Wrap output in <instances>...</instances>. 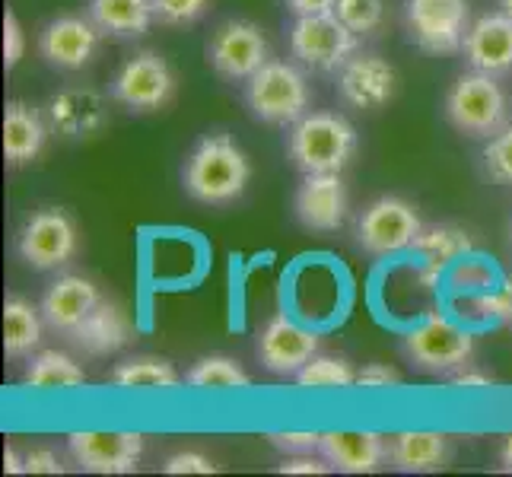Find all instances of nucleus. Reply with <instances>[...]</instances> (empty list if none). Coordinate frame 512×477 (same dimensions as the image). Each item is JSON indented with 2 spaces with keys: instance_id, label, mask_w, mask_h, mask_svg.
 Instances as JSON below:
<instances>
[{
  "instance_id": "1",
  "label": "nucleus",
  "mask_w": 512,
  "mask_h": 477,
  "mask_svg": "<svg viewBox=\"0 0 512 477\" xmlns=\"http://www.w3.org/2000/svg\"><path fill=\"white\" fill-rule=\"evenodd\" d=\"M252 182V163L229 134H207L188 153L182 166V185L188 198L210 207L239 201Z\"/></svg>"
},
{
  "instance_id": "2",
  "label": "nucleus",
  "mask_w": 512,
  "mask_h": 477,
  "mask_svg": "<svg viewBox=\"0 0 512 477\" xmlns=\"http://www.w3.org/2000/svg\"><path fill=\"white\" fill-rule=\"evenodd\" d=\"M353 153H357V128L338 112H306L290 125L287 156L303 175L344 172Z\"/></svg>"
},
{
  "instance_id": "3",
  "label": "nucleus",
  "mask_w": 512,
  "mask_h": 477,
  "mask_svg": "<svg viewBox=\"0 0 512 477\" xmlns=\"http://www.w3.org/2000/svg\"><path fill=\"white\" fill-rule=\"evenodd\" d=\"M446 121L465 137L490 140L509 125V99L497 77L468 70L446 93Z\"/></svg>"
},
{
  "instance_id": "4",
  "label": "nucleus",
  "mask_w": 512,
  "mask_h": 477,
  "mask_svg": "<svg viewBox=\"0 0 512 477\" xmlns=\"http://www.w3.org/2000/svg\"><path fill=\"white\" fill-rule=\"evenodd\" d=\"M245 105L264 125H296L312 105L309 80L296 64L268 61L245 80Z\"/></svg>"
},
{
  "instance_id": "5",
  "label": "nucleus",
  "mask_w": 512,
  "mask_h": 477,
  "mask_svg": "<svg viewBox=\"0 0 512 477\" xmlns=\"http://www.w3.org/2000/svg\"><path fill=\"white\" fill-rule=\"evenodd\" d=\"M80 252L77 220L64 207H39L16 233V255L32 271H61Z\"/></svg>"
},
{
  "instance_id": "6",
  "label": "nucleus",
  "mask_w": 512,
  "mask_h": 477,
  "mask_svg": "<svg viewBox=\"0 0 512 477\" xmlns=\"http://www.w3.org/2000/svg\"><path fill=\"white\" fill-rule=\"evenodd\" d=\"M360 35L350 32L334 13L296 16L290 26V55L312 74H341L357 55Z\"/></svg>"
},
{
  "instance_id": "7",
  "label": "nucleus",
  "mask_w": 512,
  "mask_h": 477,
  "mask_svg": "<svg viewBox=\"0 0 512 477\" xmlns=\"http://www.w3.org/2000/svg\"><path fill=\"white\" fill-rule=\"evenodd\" d=\"M404 350L417 369L433 376H452L462 366L471 363L474 357V338L462 328L449 322L446 315H427L423 322H417L408 338H404Z\"/></svg>"
},
{
  "instance_id": "8",
  "label": "nucleus",
  "mask_w": 512,
  "mask_h": 477,
  "mask_svg": "<svg viewBox=\"0 0 512 477\" xmlns=\"http://www.w3.org/2000/svg\"><path fill=\"white\" fill-rule=\"evenodd\" d=\"M423 223L417 207L395 194H385L369 204L357 220V245L373 258H388L414 249Z\"/></svg>"
},
{
  "instance_id": "9",
  "label": "nucleus",
  "mask_w": 512,
  "mask_h": 477,
  "mask_svg": "<svg viewBox=\"0 0 512 477\" xmlns=\"http://www.w3.org/2000/svg\"><path fill=\"white\" fill-rule=\"evenodd\" d=\"M109 93L128 112H160L175 99V70L156 51H140V55L128 58L118 67Z\"/></svg>"
},
{
  "instance_id": "10",
  "label": "nucleus",
  "mask_w": 512,
  "mask_h": 477,
  "mask_svg": "<svg viewBox=\"0 0 512 477\" xmlns=\"http://www.w3.org/2000/svg\"><path fill=\"white\" fill-rule=\"evenodd\" d=\"M207 61L217 77L229 83H245L271 61V48L261 26H255L252 20H226L210 32Z\"/></svg>"
},
{
  "instance_id": "11",
  "label": "nucleus",
  "mask_w": 512,
  "mask_h": 477,
  "mask_svg": "<svg viewBox=\"0 0 512 477\" xmlns=\"http://www.w3.org/2000/svg\"><path fill=\"white\" fill-rule=\"evenodd\" d=\"M411 39L430 55H455L471 29L468 0H404Z\"/></svg>"
},
{
  "instance_id": "12",
  "label": "nucleus",
  "mask_w": 512,
  "mask_h": 477,
  "mask_svg": "<svg viewBox=\"0 0 512 477\" xmlns=\"http://www.w3.org/2000/svg\"><path fill=\"white\" fill-rule=\"evenodd\" d=\"M70 458L93 474H131L144 458V436L131 430H74L67 436Z\"/></svg>"
},
{
  "instance_id": "13",
  "label": "nucleus",
  "mask_w": 512,
  "mask_h": 477,
  "mask_svg": "<svg viewBox=\"0 0 512 477\" xmlns=\"http://www.w3.org/2000/svg\"><path fill=\"white\" fill-rule=\"evenodd\" d=\"M296 220L312 233H338L350 214V194L341 172H309L296 188Z\"/></svg>"
},
{
  "instance_id": "14",
  "label": "nucleus",
  "mask_w": 512,
  "mask_h": 477,
  "mask_svg": "<svg viewBox=\"0 0 512 477\" xmlns=\"http://www.w3.org/2000/svg\"><path fill=\"white\" fill-rule=\"evenodd\" d=\"M102 39L90 16H58L39 32V55L55 70H83L99 55Z\"/></svg>"
},
{
  "instance_id": "15",
  "label": "nucleus",
  "mask_w": 512,
  "mask_h": 477,
  "mask_svg": "<svg viewBox=\"0 0 512 477\" xmlns=\"http://www.w3.org/2000/svg\"><path fill=\"white\" fill-rule=\"evenodd\" d=\"M398 70L379 55H353L338 74V93L344 105L357 112H379L395 99Z\"/></svg>"
},
{
  "instance_id": "16",
  "label": "nucleus",
  "mask_w": 512,
  "mask_h": 477,
  "mask_svg": "<svg viewBox=\"0 0 512 477\" xmlns=\"http://www.w3.org/2000/svg\"><path fill=\"white\" fill-rule=\"evenodd\" d=\"M315 353H319V334L287 315L271 318L258 334V360L277 376H296Z\"/></svg>"
},
{
  "instance_id": "17",
  "label": "nucleus",
  "mask_w": 512,
  "mask_h": 477,
  "mask_svg": "<svg viewBox=\"0 0 512 477\" xmlns=\"http://www.w3.org/2000/svg\"><path fill=\"white\" fill-rule=\"evenodd\" d=\"M102 303V293L90 277L83 274H61L42 296V315L45 325L58 334H74L86 315Z\"/></svg>"
},
{
  "instance_id": "18",
  "label": "nucleus",
  "mask_w": 512,
  "mask_h": 477,
  "mask_svg": "<svg viewBox=\"0 0 512 477\" xmlns=\"http://www.w3.org/2000/svg\"><path fill=\"white\" fill-rule=\"evenodd\" d=\"M51 121L48 112H42L39 105L23 102V99H13L7 102V112H4V159L7 166L20 169L35 163L45 147H48V137H51Z\"/></svg>"
},
{
  "instance_id": "19",
  "label": "nucleus",
  "mask_w": 512,
  "mask_h": 477,
  "mask_svg": "<svg viewBox=\"0 0 512 477\" xmlns=\"http://www.w3.org/2000/svg\"><path fill=\"white\" fill-rule=\"evenodd\" d=\"M465 61L471 70H481L490 77H503L512 70V16L487 13L481 20H474L465 35Z\"/></svg>"
},
{
  "instance_id": "20",
  "label": "nucleus",
  "mask_w": 512,
  "mask_h": 477,
  "mask_svg": "<svg viewBox=\"0 0 512 477\" xmlns=\"http://www.w3.org/2000/svg\"><path fill=\"white\" fill-rule=\"evenodd\" d=\"M48 121L67 140L96 137L109 125V105L90 86H70L48 102Z\"/></svg>"
},
{
  "instance_id": "21",
  "label": "nucleus",
  "mask_w": 512,
  "mask_h": 477,
  "mask_svg": "<svg viewBox=\"0 0 512 477\" xmlns=\"http://www.w3.org/2000/svg\"><path fill=\"white\" fill-rule=\"evenodd\" d=\"M420 261L414 268V277L420 280L423 290H433L458 258H465L471 252V239L465 229L458 226H423V233L417 236L414 249H411Z\"/></svg>"
},
{
  "instance_id": "22",
  "label": "nucleus",
  "mask_w": 512,
  "mask_h": 477,
  "mask_svg": "<svg viewBox=\"0 0 512 477\" xmlns=\"http://www.w3.org/2000/svg\"><path fill=\"white\" fill-rule=\"evenodd\" d=\"M452 443L436 430H401L388 436V465L404 474H427L446 468Z\"/></svg>"
},
{
  "instance_id": "23",
  "label": "nucleus",
  "mask_w": 512,
  "mask_h": 477,
  "mask_svg": "<svg viewBox=\"0 0 512 477\" xmlns=\"http://www.w3.org/2000/svg\"><path fill=\"white\" fill-rule=\"evenodd\" d=\"M328 462L344 474H373L388 462V439L379 433H322V449Z\"/></svg>"
},
{
  "instance_id": "24",
  "label": "nucleus",
  "mask_w": 512,
  "mask_h": 477,
  "mask_svg": "<svg viewBox=\"0 0 512 477\" xmlns=\"http://www.w3.org/2000/svg\"><path fill=\"white\" fill-rule=\"evenodd\" d=\"M77 350H83L86 357H109V353H118L131 341V322H128V312L121 309L118 303H102L86 315V322L70 334Z\"/></svg>"
},
{
  "instance_id": "25",
  "label": "nucleus",
  "mask_w": 512,
  "mask_h": 477,
  "mask_svg": "<svg viewBox=\"0 0 512 477\" xmlns=\"http://www.w3.org/2000/svg\"><path fill=\"white\" fill-rule=\"evenodd\" d=\"M86 16L105 39H140L156 23L153 0H90Z\"/></svg>"
},
{
  "instance_id": "26",
  "label": "nucleus",
  "mask_w": 512,
  "mask_h": 477,
  "mask_svg": "<svg viewBox=\"0 0 512 477\" xmlns=\"http://www.w3.org/2000/svg\"><path fill=\"white\" fill-rule=\"evenodd\" d=\"M45 315L42 306L35 309L26 296H7L4 303V350L7 357L20 360L32 357V350L42 344Z\"/></svg>"
},
{
  "instance_id": "27",
  "label": "nucleus",
  "mask_w": 512,
  "mask_h": 477,
  "mask_svg": "<svg viewBox=\"0 0 512 477\" xmlns=\"http://www.w3.org/2000/svg\"><path fill=\"white\" fill-rule=\"evenodd\" d=\"M23 382L29 388H39V392H51V388H77V385H83L86 373H83V366L74 357H67V353L42 350V353H35V357L29 360Z\"/></svg>"
},
{
  "instance_id": "28",
  "label": "nucleus",
  "mask_w": 512,
  "mask_h": 477,
  "mask_svg": "<svg viewBox=\"0 0 512 477\" xmlns=\"http://www.w3.org/2000/svg\"><path fill=\"white\" fill-rule=\"evenodd\" d=\"M109 382L118 388H179L182 376L169 360L163 357H128L115 363V369L109 373Z\"/></svg>"
},
{
  "instance_id": "29",
  "label": "nucleus",
  "mask_w": 512,
  "mask_h": 477,
  "mask_svg": "<svg viewBox=\"0 0 512 477\" xmlns=\"http://www.w3.org/2000/svg\"><path fill=\"white\" fill-rule=\"evenodd\" d=\"M185 385L201 388V392H233V388H249L252 376L245 373L239 360L210 353V357H201L188 366Z\"/></svg>"
},
{
  "instance_id": "30",
  "label": "nucleus",
  "mask_w": 512,
  "mask_h": 477,
  "mask_svg": "<svg viewBox=\"0 0 512 477\" xmlns=\"http://www.w3.org/2000/svg\"><path fill=\"white\" fill-rule=\"evenodd\" d=\"M299 388H347L357 385V373L344 357L331 353H315V357L293 376Z\"/></svg>"
},
{
  "instance_id": "31",
  "label": "nucleus",
  "mask_w": 512,
  "mask_h": 477,
  "mask_svg": "<svg viewBox=\"0 0 512 477\" xmlns=\"http://www.w3.org/2000/svg\"><path fill=\"white\" fill-rule=\"evenodd\" d=\"M334 16L363 39V35L379 32V26L385 23V0H338Z\"/></svg>"
},
{
  "instance_id": "32",
  "label": "nucleus",
  "mask_w": 512,
  "mask_h": 477,
  "mask_svg": "<svg viewBox=\"0 0 512 477\" xmlns=\"http://www.w3.org/2000/svg\"><path fill=\"white\" fill-rule=\"evenodd\" d=\"M484 169L493 182L512 188V125H506L500 134H493L484 147Z\"/></svg>"
},
{
  "instance_id": "33",
  "label": "nucleus",
  "mask_w": 512,
  "mask_h": 477,
  "mask_svg": "<svg viewBox=\"0 0 512 477\" xmlns=\"http://www.w3.org/2000/svg\"><path fill=\"white\" fill-rule=\"evenodd\" d=\"M471 312L487 318V322H500V325H512V280L500 290H484L471 299Z\"/></svg>"
},
{
  "instance_id": "34",
  "label": "nucleus",
  "mask_w": 512,
  "mask_h": 477,
  "mask_svg": "<svg viewBox=\"0 0 512 477\" xmlns=\"http://www.w3.org/2000/svg\"><path fill=\"white\" fill-rule=\"evenodd\" d=\"M210 0H153L156 23L163 26H191L207 13Z\"/></svg>"
},
{
  "instance_id": "35",
  "label": "nucleus",
  "mask_w": 512,
  "mask_h": 477,
  "mask_svg": "<svg viewBox=\"0 0 512 477\" xmlns=\"http://www.w3.org/2000/svg\"><path fill=\"white\" fill-rule=\"evenodd\" d=\"M268 443L284 452V455H303V452H319L322 449V433L312 430H274L268 433Z\"/></svg>"
},
{
  "instance_id": "36",
  "label": "nucleus",
  "mask_w": 512,
  "mask_h": 477,
  "mask_svg": "<svg viewBox=\"0 0 512 477\" xmlns=\"http://www.w3.org/2000/svg\"><path fill=\"white\" fill-rule=\"evenodd\" d=\"M455 287L458 290H493V268H487L484 261H478V258H465V261H458L455 264Z\"/></svg>"
},
{
  "instance_id": "37",
  "label": "nucleus",
  "mask_w": 512,
  "mask_h": 477,
  "mask_svg": "<svg viewBox=\"0 0 512 477\" xmlns=\"http://www.w3.org/2000/svg\"><path fill=\"white\" fill-rule=\"evenodd\" d=\"M23 55H26V32H23L20 20H16V13L7 10L4 13V67L13 70L23 61Z\"/></svg>"
},
{
  "instance_id": "38",
  "label": "nucleus",
  "mask_w": 512,
  "mask_h": 477,
  "mask_svg": "<svg viewBox=\"0 0 512 477\" xmlns=\"http://www.w3.org/2000/svg\"><path fill=\"white\" fill-rule=\"evenodd\" d=\"M166 474H214L217 465L210 462L204 452H194V449H185V452H175L166 458L163 465Z\"/></svg>"
},
{
  "instance_id": "39",
  "label": "nucleus",
  "mask_w": 512,
  "mask_h": 477,
  "mask_svg": "<svg viewBox=\"0 0 512 477\" xmlns=\"http://www.w3.org/2000/svg\"><path fill=\"white\" fill-rule=\"evenodd\" d=\"M334 465L328 462V458L319 452H303V455H287L284 458V465H280L277 471H284V474H328Z\"/></svg>"
},
{
  "instance_id": "40",
  "label": "nucleus",
  "mask_w": 512,
  "mask_h": 477,
  "mask_svg": "<svg viewBox=\"0 0 512 477\" xmlns=\"http://www.w3.org/2000/svg\"><path fill=\"white\" fill-rule=\"evenodd\" d=\"M26 458V471L29 474H61L64 465H61V458L55 449H48V446H32L23 452Z\"/></svg>"
},
{
  "instance_id": "41",
  "label": "nucleus",
  "mask_w": 512,
  "mask_h": 477,
  "mask_svg": "<svg viewBox=\"0 0 512 477\" xmlns=\"http://www.w3.org/2000/svg\"><path fill=\"white\" fill-rule=\"evenodd\" d=\"M398 382H401V373L388 363H366L357 373L360 388H388V385H398Z\"/></svg>"
},
{
  "instance_id": "42",
  "label": "nucleus",
  "mask_w": 512,
  "mask_h": 477,
  "mask_svg": "<svg viewBox=\"0 0 512 477\" xmlns=\"http://www.w3.org/2000/svg\"><path fill=\"white\" fill-rule=\"evenodd\" d=\"M293 16H319V13H334L338 0H284Z\"/></svg>"
},
{
  "instance_id": "43",
  "label": "nucleus",
  "mask_w": 512,
  "mask_h": 477,
  "mask_svg": "<svg viewBox=\"0 0 512 477\" xmlns=\"http://www.w3.org/2000/svg\"><path fill=\"white\" fill-rule=\"evenodd\" d=\"M449 382H452L455 388H487V385H490V376L474 373L471 363H468V366L458 369V373H452V376H449Z\"/></svg>"
},
{
  "instance_id": "44",
  "label": "nucleus",
  "mask_w": 512,
  "mask_h": 477,
  "mask_svg": "<svg viewBox=\"0 0 512 477\" xmlns=\"http://www.w3.org/2000/svg\"><path fill=\"white\" fill-rule=\"evenodd\" d=\"M4 471H10V474H23L26 471V458L16 452V446L4 449Z\"/></svg>"
},
{
  "instance_id": "45",
  "label": "nucleus",
  "mask_w": 512,
  "mask_h": 477,
  "mask_svg": "<svg viewBox=\"0 0 512 477\" xmlns=\"http://www.w3.org/2000/svg\"><path fill=\"white\" fill-rule=\"evenodd\" d=\"M500 462H503V471H512V433L506 436V443L500 449Z\"/></svg>"
},
{
  "instance_id": "46",
  "label": "nucleus",
  "mask_w": 512,
  "mask_h": 477,
  "mask_svg": "<svg viewBox=\"0 0 512 477\" xmlns=\"http://www.w3.org/2000/svg\"><path fill=\"white\" fill-rule=\"evenodd\" d=\"M500 7H503L506 16H512V0H500Z\"/></svg>"
}]
</instances>
